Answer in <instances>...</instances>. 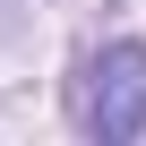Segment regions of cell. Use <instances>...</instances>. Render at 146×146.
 <instances>
[{
    "label": "cell",
    "instance_id": "obj_1",
    "mask_svg": "<svg viewBox=\"0 0 146 146\" xmlns=\"http://www.w3.org/2000/svg\"><path fill=\"white\" fill-rule=\"evenodd\" d=\"M78 112L103 146H129L146 129V43H103L86 60V86H78Z\"/></svg>",
    "mask_w": 146,
    "mask_h": 146
}]
</instances>
